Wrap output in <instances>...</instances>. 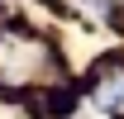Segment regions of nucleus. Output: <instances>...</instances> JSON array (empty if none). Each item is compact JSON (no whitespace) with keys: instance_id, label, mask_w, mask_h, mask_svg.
<instances>
[{"instance_id":"obj_1","label":"nucleus","mask_w":124,"mask_h":119,"mask_svg":"<svg viewBox=\"0 0 124 119\" xmlns=\"http://www.w3.org/2000/svg\"><path fill=\"white\" fill-rule=\"evenodd\" d=\"M100 100H105V105H119V100H124V76L115 81V86H105V95H100Z\"/></svg>"}]
</instances>
